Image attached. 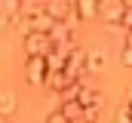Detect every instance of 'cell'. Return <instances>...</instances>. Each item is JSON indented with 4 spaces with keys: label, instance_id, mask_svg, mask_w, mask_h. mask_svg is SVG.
<instances>
[{
    "label": "cell",
    "instance_id": "cell-1",
    "mask_svg": "<svg viewBox=\"0 0 132 123\" xmlns=\"http://www.w3.org/2000/svg\"><path fill=\"white\" fill-rule=\"evenodd\" d=\"M126 9H129L126 0H95V19H104L111 28L120 25V19H123Z\"/></svg>",
    "mask_w": 132,
    "mask_h": 123
},
{
    "label": "cell",
    "instance_id": "cell-2",
    "mask_svg": "<svg viewBox=\"0 0 132 123\" xmlns=\"http://www.w3.org/2000/svg\"><path fill=\"white\" fill-rule=\"evenodd\" d=\"M65 77L68 80H86V52L80 46H74L71 52L65 56Z\"/></svg>",
    "mask_w": 132,
    "mask_h": 123
},
{
    "label": "cell",
    "instance_id": "cell-3",
    "mask_svg": "<svg viewBox=\"0 0 132 123\" xmlns=\"http://www.w3.org/2000/svg\"><path fill=\"white\" fill-rule=\"evenodd\" d=\"M74 102H77L80 108H104V95H101L95 86H86V83H80V86H77Z\"/></svg>",
    "mask_w": 132,
    "mask_h": 123
},
{
    "label": "cell",
    "instance_id": "cell-4",
    "mask_svg": "<svg viewBox=\"0 0 132 123\" xmlns=\"http://www.w3.org/2000/svg\"><path fill=\"white\" fill-rule=\"evenodd\" d=\"M52 22H68L71 16H74V6H71V0H43V6H40Z\"/></svg>",
    "mask_w": 132,
    "mask_h": 123
},
{
    "label": "cell",
    "instance_id": "cell-5",
    "mask_svg": "<svg viewBox=\"0 0 132 123\" xmlns=\"http://www.w3.org/2000/svg\"><path fill=\"white\" fill-rule=\"evenodd\" d=\"M25 49H28V56H46V52L52 49V40H49L46 34L28 31V34H25Z\"/></svg>",
    "mask_w": 132,
    "mask_h": 123
},
{
    "label": "cell",
    "instance_id": "cell-6",
    "mask_svg": "<svg viewBox=\"0 0 132 123\" xmlns=\"http://www.w3.org/2000/svg\"><path fill=\"white\" fill-rule=\"evenodd\" d=\"M25 77H28V83H34V86H43V77H46V62H43V56H28V62H25Z\"/></svg>",
    "mask_w": 132,
    "mask_h": 123
},
{
    "label": "cell",
    "instance_id": "cell-7",
    "mask_svg": "<svg viewBox=\"0 0 132 123\" xmlns=\"http://www.w3.org/2000/svg\"><path fill=\"white\" fill-rule=\"evenodd\" d=\"M19 108V98L12 89H0V117H12Z\"/></svg>",
    "mask_w": 132,
    "mask_h": 123
},
{
    "label": "cell",
    "instance_id": "cell-8",
    "mask_svg": "<svg viewBox=\"0 0 132 123\" xmlns=\"http://www.w3.org/2000/svg\"><path fill=\"white\" fill-rule=\"evenodd\" d=\"M68 83L71 80L65 77V71H46V77H43V86H49L52 92H62Z\"/></svg>",
    "mask_w": 132,
    "mask_h": 123
},
{
    "label": "cell",
    "instance_id": "cell-9",
    "mask_svg": "<svg viewBox=\"0 0 132 123\" xmlns=\"http://www.w3.org/2000/svg\"><path fill=\"white\" fill-rule=\"evenodd\" d=\"M71 6H74L77 19H83V22L95 19V0H71Z\"/></svg>",
    "mask_w": 132,
    "mask_h": 123
},
{
    "label": "cell",
    "instance_id": "cell-10",
    "mask_svg": "<svg viewBox=\"0 0 132 123\" xmlns=\"http://www.w3.org/2000/svg\"><path fill=\"white\" fill-rule=\"evenodd\" d=\"M104 62H108V56H104L101 49H92V52L86 56V74H98V71H104Z\"/></svg>",
    "mask_w": 132,
    "mask_h": 123
},
{
    "label": "cell",
    "instance_id": "cell-11",
    "mask_svg": "<svg viewBox=\"0 0 132 123\" xmlns=\"http://www.w3.org/2000/svg\"><path fill=\"white\" fill-rule=\"evenodd\" d=\"M59 111H62V117H65L68 123H77V120H80V114H83V108H80V105H77L74 98H65Z\"/></svg>",
    "mask_w": 132,
    "mask_h": 123
},
{
    "label": "cell",
    "instance_id": "cell-12",
    "mask_svg": "<svg viewBox=\"0 0 132 123\" xmlns=\"http://www.w3.org/2000/svg\"><path fill=\"white\" fill-rule=\"evenodd\" d=\"M22 12H25L22 0H0V16H6L9 22H12V19H19Z\"/></svg>",
    "mask_w": 132,
    "mask_h": 123
},
{
    "label": "cell",
    "instance_id": "cell-13",
    "mask_svg": "<svg viewBox=\"0 0 132 123\" xmlns=\"http://www.w3.org/2000/svg\"><path fill=\"white\" fill-rule=\"evenodd\" d=\"M98 117H101V108H83L80 123H98Z\"/></svg>",
    "mask_w": 132,
    "mask_h": 123
},
{
    "label": "cell",
    "instance_id": "cell-14",
    "mask_svg": "<svg viewBox=\"0 0 132 123\" xmlns=\"http://www.w3.org/2000/svg\"><path fill=\"white\" fill-rule=\"evenodd\" d=\"M120 65H123V68H129V65H132V52H129V34H126V40H123V52H120Z\"/></svg>",
    "mask_w": 132,
    "mask_h": 123
},
{
    "label": "cell",
    "instance_id": "cell-15",
    "mask_svg": "<svg viewBox=\"0 0 132 123\" xmlns=\"http://www.w3.org/2000/svg\"><path fill=\"white\" fill-rule=\"evenodd\" d=\"M46 123H68V120L62 117V111H49L46 114Z\"/></svg>",
    "mask_w": 132,
    "mask_h": 123
},
{
    "label": "cell",
    "instance_id": "cell-16",
    "mask_svg": "<svg viewBox=\"0 0 132 123\" xmlns=\"http://www.w3.org/2000/svg\"><path fill=\"white\" fill-rule=\"evenodd\" d=\"M117 123H129V105H123V108H120V114H117Z\"/></svg>",
    "mask_w": 132,
    "mask_h": 123
},
{
    "label": "cell",
    "instance_id": "cell-17",
    "mask_svg": "<svg viewBox=\"0 0 132 123\" xmlns=\"http://www.w3.org/2000/svg\"><path fill=\"white\" fill-rule=\"evenodd\" d=\"M6 25H9V19H6V16H0V28H6Z\"/></svg>",
    "mask_w": 132,
    "mask_h": 123
}]
</instances>
